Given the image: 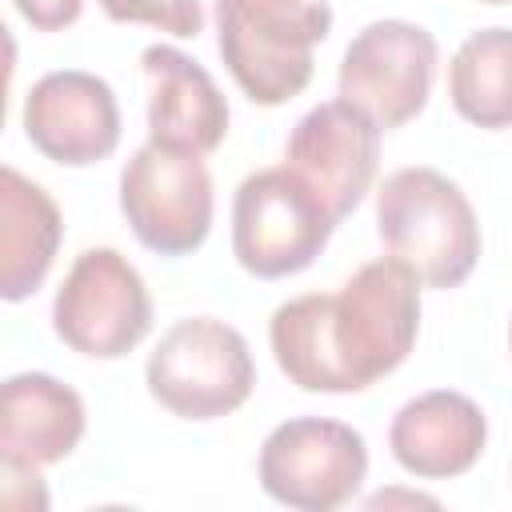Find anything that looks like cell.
<instances>
[{
    "mask_svg": "<svg viewBox=\"0 0 512 512\" xmlns=\"http://www.w3.org/2000/svg\"><path fill=\"white\" fill-rule=\"evenodd\" d=\"M420 332V280L400 260L360 264L340 292L284 300L268 320V344L304 392H364L396 372Z\"/></svg>",
    "mask_w": 512,
    "mask_h": 512,
    "instance_id": "6da1fadb",
    "label": "cell"
},
{
    "mask_svg": "<svg viewBox=\"0 0 512 512\" xmlns=\"http://www.w3.org/2000/svg\"><path fill=\"white\" fill-rule=\"evenodd\" d=\"M376 232L424 288H460L480 260V220L456 180L436 168H396L376 192Z\"/></svg>",
    "mask_w": 512,
    "mask_h": 512,
    "instance_id": "7a4b0ae2",
    "label": "cell"
},
{
    "mask_svg": "<svg viewBox=\"0 0 512 512\" xmlns=\"http://www.w3.org/2000/svg\"><path fill=\"white\" fill-rule=\"evenodd\" d=\"M332 32L324 0H216V48L236 88L264 108L288 104L312 80V52Z\"/></svg>",
    "mask_w": 512,
    "mask_h": 512,
    "instance_id": "3957f363",
    "label": "cell"
},
{
    "mask_svg": "<svg viewBox=\"0 0 512 512\" xmlns=\"http://www.w3.org/2000/svg\"><path fill=\"white\" fill-rule=\"evenodd\" d=\"M144 384L160 408L180 420H216L236 412L256 388V364L240 328L216 316L176 320L144 364Z\"/></svg>",
    "mask_w": 512,
    "mask_h": 512,
    "instance_id": "277c9868",
    "label": "cell"
},
{
    "mask_svg": "<svg viewBox=\"0 0 512 512\" xmlns=\"http://www.w3.org/2000/svg\"><path fill=\"white\" fill-rule=\"evenodd\" d=\"M332 232V212L288 164L244 176L232 196V256L260 280L304 272Z\"/></svg>",
    "mask_w": 512,
    "mask_h": 512,
    "instance_id": "5b68a950",
    "label": "cell"
},
{
    "mask_svg": "<svg viewBox=\"0 0 512 512\" xmlns=\"http://www.w3.org/2000/svg\"><path fill=\"white\" fill-rule=\"evenodd\" d=\"M52 332L80 356L120 360L152 332L144 276L116 248H84L52 300Z\"/></svg>",
    "mask_w": 512,
    "mask_h": 512,
    "instance_id": "8992f818",
    "label": "cell"
},
{
    "mask_svg": "<svg viewBox=\"0 0 512 512\" xmlns=\"http://www.w3.org/2000/svg\"><path fill=\"white\" fill-rule=\"evenodd\" d=\"M212 172L204 156L144 144L120 168V212L156 256H188L212 232Z\"/></svg>",
    "mask_w": 512,
    "mask_h": 512,
    "instance_id": "52a82bcc",
    "label": "cell"
},
{
    "mask_svg": "<svg viewBox=\"0 0 512 512\" xmlns=\"http://www.w3.org/2000/svg\"><path fill=\"white\" fill-rule=\"evenodd\" d=\"M256 476L284 508L332 512L360 492L368 476V444L344 420L296 416L264 436Z\"/></svg>",
    "mask_w": 512,
    "mask_h": 512,
    "instance_id": "ba28073f",
    "label": "cell"
},
{
    "mask_svg": "<svg viewBox=\"0 0 512 512\" xmlns=\"http://www.w3.org/2000/svg\"><path fill=\"white\" fill-rule=\"evenodd\" d=\"M436 36L412 20H372L364 24L340 56L336 92L356 104L380 132L416 120L432 96L436 76Z\"/></svg>",
    "mask_w": 512,
    "mask_h": 512,
    "instance_id": "9c48e42d",
    "label": "cell"
},
{
    "mask_svg": "<svg viewBox=\"0 0 512 512\" xmlns=\"http://www.w3.org/2000/svg\"><path fill=\"white\" fill-rule=\"evenodd\" d=\"M284 164L324 200L332 220L356 212L380 168V128L348 100H324L304 112L288 140Z\"/></svg>",
    "mask_w": 512,
    "mask_h": 512,
    "instance_id": "30bf717a",
    "label": "cell"
},
{
    "mask_svg": "<svg viewBox=\"0 0 512 512\" xmlns=\"http://www.w3.org/2000/svg\"><path fill=\"white\" fill-rule=\"evenodd\" d=\"M20 120L28 144L64 168L100 164L120 144V104L112 84L80 68L40 76L24 96Z\"/></svg>",
    "mask_w": 512,
    "mask_h": 512,
    "instance_id": "8fae6325",
    "label": "cell"
},
{
    "mask_svg": "<svg viewBox=\"0 0 512 512\" xmlns=\"http://www.w3.org/2000/svg\"><path fill=\"white\" fill-rule=\"evenodd\" d=\"M148 76V140L208 156L228 136V100L208 68L172 44H148L140 52Z\"/></svg>",
    "mask_w": 512,
    "mask_h": 512,
    "instance_id": "7c38bea8",
    "label": "cell"
},
{
    "mask_svg": "<svg viewBox=\"0 0 512 512\" xmlns=\"http://www.w3.org/2000/svg\"><path fill=\"white\" fill-rule=\"evenodd\" d=\"M488 444L484 408L452 388L412 396L388 424L392 460L420 480H452L476 468Z\"/></svg>",
    "mask_w": 512,
    "mask_h": 512,
    "instance_id": "4fadbf2b",
    "label": "cell"
},
{
    "mask_svg": "<svg viewBox=\"0 0 512 512\" xmlns=\"http://www.w3.org/2000/svg\"><path fill=\"white\" fill-rule=\"evenodd\" d=\"M84 400L48 372H16L0 388V460L44 468L84 440Z\"/></svg>",
    "mask_w": 512,
    "mask_h": 512,
    "instance_id": "5bb4252c",
    "label": "cell"
},
{
    "mask_svg": "<svg viewBox=\"0 0 512 512\" xmlns=\"http://www.w3.org/2000/svg\"><path fill=\"white\" fill-rule=\"evenodd\" d=\"M64 220L56 200L16 168H0V296L8 304L28 300L60 248Z\"/></svg>",
    "mask_w": 512,
    "mask_h": 512,
    "instance_id": "9a60e30c",
    "label": "cell"
},
{
    "mask_svg": "<svg viewBox=\"0 0 512 512\" xmlns=\"http://www.w3.org/2000/svg\"><path fill=\"white\" fill-rule=\"evenodd\" d=\"M448 100L476 128H512V28H480L456 48Z\"/></svg>",
    "mask_w": 512,
    "mask_h": 512,
    "instance_id": "2e32d148",
    "label": "cell"
},
{
    "mask_svg": "<svg viewBox=\"0 0 512 512\" xmlns=\"http://www.w3.org/2000/svg\"><path fill=\"white\" fill-rule=\"evenodd\" d=\"M100 8L116 24H148L176 40L200 36V28H204L200 0H100Z\"/></svg>",
    "mask_w": 512,
    "mask_h": 512,
    "instance_id": "e0dca14e",
    "label": "cell"
},
{
    "mask_svg": "<svg viewBox=\"0 0 512 512\" xmlns=\"http://www.w3.org/2000/svg\"><path fill=\"white\" fill-rule=\"evenodd\" d=\"M12 4L36 32H64L84 12V0H12Z\"/></svg>",
    "mask_w": 512,
    "mask_h": 512,
    "instance_id": "ac0fdd59",
    "label": "cell"
},
{
    "mask_svg": "<svg viewBox=\"0 0 512 512\" xmlns=\"http://www.w3.org/2000/svg\"><path fill=\"white\" fill-rule=\"evenodd\" d=\"M388 500H392V496H388V492H380V496H372V500H368V508H380V504H388ZM400 500H416V504H436V500H428V496H400Z\"/></svg>",
    "mask_w": 512,
    "mask_h": 512,
    "instance_id": "d6986e66",
    "label": "cell"
},
{
    "mask_svg": "<svg viewBox=\"0 0 512 512\" xmlns=\"http://www.w3.org/2000/svg\"><path fill=\"white\" fill-rule=\"evenodd\" d=\"M480 4H512V0H480Z\"/></svg>",
    "mask_w": 512,
    "mask_h": 512,
    "instance_id": "ffe728a7",
    "label": "cell"
},
{
    "mask_svg": "<svg viewBox=\"0 0 512 512\" xmlns=\"http://www.w3.org/2000/svg\"><path fill=\"white\" fill-rule=\"evenodd\" d=\"M508 344H512V324H508Z\"/></svg>",
    "mask_w": 512,
    "mask_h": 512,
    "instance_id": "44dd1931",
    "label": "cell"
}]
</instances>
